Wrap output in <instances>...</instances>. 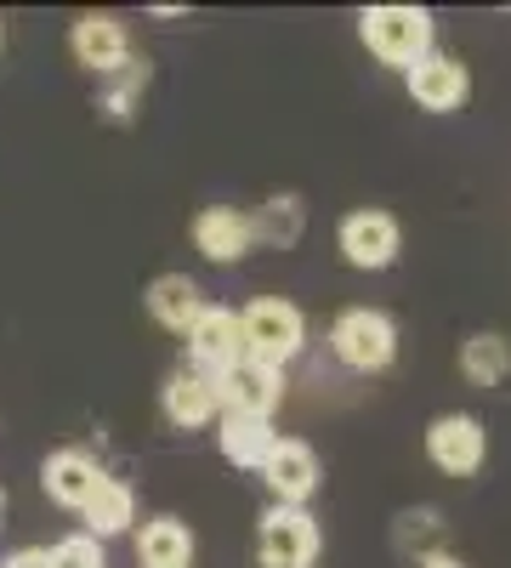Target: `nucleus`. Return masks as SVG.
<instances>
[{
  "label": "nucleus",
  "mask_w": 511,
  "mask_h": 568,
  "mask_svg": "<svg viewBox=\"0 0 511 568\" xmlns=\"http://www.w3.org/2000/svg\"><path fill=\"white\" fill-rule=\"evenodd\" d=\"M245 358V342H239V313L234 307H211L205 302V313L194 318V329H188V364L194 369H205V375H227Z\"/></svg>",
  "instance_id": "nucleus-10"
},
{
  "label": "nucleus",
  "mask_w": 511,
  "mask_h": 568,
  "mask_svg": "<svg viewBox=\"0 0 511 568\" xmlns=\"http://www.w3.org/2000/svg\"><path fill=\"white\" fill-rule=\"evenodd\" d=\"M216 393H222V409H227V415L273 420V409L285 404V369H267V364L239 358L227 375H216Z\"/></svg>",
  "instance_id": "nucleus-7"
},
{
  "label": "nucleus",
  "mask_w": 511,
  "mask_h": 568,
  "mask_svg": "<svg viewBox=\"0 0 511 568\" xmlns=\"http://www.w3.org/2000/svg\"><path fill=\"white\" fill-rule=\"evenodd\" d=\"M160 409H165V420L176 426V433H200V426H211V420L222 415L216 375H205V369H194V364H182L171 382H165V393H160Z\"/></svg>",
  "instance_id": "nucleus-11"
},
{
  "label": "nucleus",
  "mask_w": 511,
  "mask_h": 568,
  "mask_svg": "<svg viewBox=\"0 0 511 568\" xmlns=\"http://www.w3.org/2000/svg\"><path fill=\"white\" fill-rule=\"evenodd\" d=\"M52 568H109V562H103V546L91 540V535H69L52 551Z\"/></svg>",
  "instance_id": "nucleus-23"
},
{
  "label": "nucleus",
  "mask_w": 511,
  "mask_h": 568,
  "mask_svg": "<svg viewBox=\"0 0 511 568\" xmlns=\"http://www.w3.org/2000/svg\"><path fill=\"white\" fill-rule=\"evenodd\" d=\"M409 98L421 103L427 114H454L472 103V74L460 58H443V52H427L421 63L409 69Z\"/></svg>",
  "instance_id": "nucleus-9"
},
{
  "label": "nucleus",
  "mask_w": 511,
  "mask_h": 568,
  "mask_svg": "<svg viewBox=\"0 0 511 568\" xmlns=\"http://www.w3.org/2000/svg\"><path fill=\"white\" fill-rule=\"evenodd\" d=\"M403 251V233H398V216L392 211H352L341 222V256L358 267V273H381L392 267Z\"/></svg>",
  "instance_id": "nucleus-5"
},
{
  "label": "nucleus",
  "mask_w": 511,
  "mask_h": 568,
  "mask_svg": "<svg viewBox=\"0 0 511 568\" xmlns=\"http://www.w3.org/2000/svg\"><path fill=\"white\" fill-rule=\"evenodd\" d=\"M0 568H52V551H40V546H29V551H12Z\"/></svg>",
  "instance_id": "nucleus-24"
},
{
  "label": "nucleus",
  "mask_w": 511,
  "mask_h": 568,
  "mask_svg": "<svg viewBox=\"0 0 511 568\" xmlns=\"http://www.w3.org/2000/svg\"><path fill=\"white\" fill-rule=\"evenodd\" d=\"M438 535H443V524H438V511H432V506L403 511V517H398V546H403V551H415V562L432 557V551H443V546H438Z\"/></svg>",
  "instance_id": "nucleus-22"
},
{
  "label": "nucleus",
  "mask_w": 511,
  "mask_h": 568,
  "mask_svg": "<svg viewBox=\"0 0 511 568\" xmlns=\"http://www.w3.org/2000/svg\"><path fill=\"white\" fill-rule=\"evenodd\" d=\"M69 45H74L80 69L103 74V80H109V74H120V69L131 63V34H125V23H120V18H109V12H85V18L74 23Z\"/></svg>",
  "instance_id": "nucleus-12"
},
{
  "label": "nucleus",
  "mask_w": 511,
  "mask_h": 568,
  "mask_svg": "<svg viewBox=\"0 0 511 568\" xmlns=\"http://www.w3.org/2000/svg\"><path fill=\"white\" fill-rule=\"evenodd\" d=\"M273 420H256V415H216V444H222V455L234 460V466H245V471H262V460H267V449H273Z\"/></svg>",
  "instance_id": "nucleus-16"
},
{
  "label": "nucleus",
  "mask_w": 511,
  "mask_h": 568,
  "mask_svg": "<svg viewBox=\"0 0 511 568\" xmlns=\"http://www.w3.org/2000/svg\"><path fill=\"white\" fill-rule=\"evenodd\" d=\"M415 568H467V562H460V557H449V551H432V557H421Z\"/></svg>",
  "instance_id": "nucleus-25"
},
{
  "label": "nucleus",
  "mask_w": 511,
  "mask_h": 568,
  "mask_svg": "<svg viewBox=\"0 0 511 568\" xmlns=\"http://www.w3.org/2000/svg\"><path fill=\"white\" fill-rule=\"evenodd\" d=\"M460 375H467L472 387H500L511 375V342L494 336V329H478V336L460 347Z\"/></svg>",
  "instance_id": "nucleus-20"
},
{
  "label": "nucleus",
  "mask_w": 511,
  "mask_h": 568,
  "mask_svg": "<svg viewBox=\"0 0 511 568\" xmlns=\"http://www.w3.org/2000/svg\"><path fill=\"white\" fill-rule=\"evenodd\" d=\"M143 91H149V63H125L120 74H109V98H103V114L109 120H131V109H136V98H143Z\"/></svg>",
  "instance_id": "nucleus-21"
},
{
  "label": "nucleus",
  "mask_w": 511,
  "mask_h": 568,
  "mask_svg": "<svg viewBox=\"0 0 511 568\" xmlns=\"http://www.w3.org/2000/svg\"><path fill=\"white\" fill-rule=\"evenodd\" d=\"M103 478H109V471L91 460L85 449H58V455H45V466H40L45 495H52L58 506H69V511H85V500L98 495Z\"/></svg>",
  "instance_id": "nucleus-14"
},
{
  "label": "nucleus",
  "mask_w": 511,
  "mask_h": 568,
  "mask_svg": "<svg viewBox=\"0 0 511 568\" xmlns=\"http://www.w3.org/2000/svg\"><path fill=\"white\" fill-rule=\"evenodd\" d=\"M302 227H307V205L296 194H273L256 216H251V233H256V245H273V251H290L302 240Z\"/></svg>",
  "instance_id": "nucleus-19"
},
{
  "label": "nucleus",
  "mask_w": 511,
  "mask_h": 568,
  "mask_svg": "<svg viewBox=\"0 0 511 568\" xmlns=\"http://www.w3.org/2000/svg\"><path fill=\"white\" fill-rule=\"evenodd\" d=\"M239 342H245V358H251V364L285 369V364L302 358V347H307V318H302V307L285 302V296H256V302L239 313Z\"/></svg>",
  "instance_id": "nucleus-1"
},
{
  "label": "nucleus",
  "mask_w": 511,
  "mask_h": 568,
  "mask_svg": "<svg viewBox=\"0 0 511 568\" xmlns=\"http://www.w3.org/2000/svg\"><path fill=\"white\" fill-rule=\"evenodd\" d=\"M330 353L358 375H381L398 358V324L381 307H347L330 324Z\"/></svg>",
  "instance_id": "nucleus-3"
},
{
  "label": "nucleus",
  "mask_w": 511,
  "mask_h": 568,
  "mask_svg": "<svg viewBox=\"0 0 511 568\" xmlns=\"http://www.w3.org/2000/svg\"><path fill=\"white\" fill-rule=\"evenodd\" d=\"M85 529H91V540H109V535H125L131 524H136V495H131V484H120V478H103L98 484V495L85 500Z\"/></svg>",
  "instance_id": "nucleus-17"
},
{
  "label": "nucleus",
  "mask_w": 511,
  "mask_h": 568,
  "mask_svg": "<svg viewBox=\"0 0 511 568\" xmlns=\"http://www.w3.org/2000/svg\"><path fill=\"white\" fill-rule=\"evenodd\" d=\"M194 251L205 256V262H245L251 251H256V233H251V216L245 211H234V205H205L200 216H194Z\"/></svg>",
  "instance_id": "nucleus-13"
},
{
  "label": "nucleus",
  "mask_w": 511,
  "mask_h": 568,
  "mask_svg": "<svg viewBox=\"0 0 511 568\" xmlns=\"http://www.w3.org/2000/svg\"><path fill=\"white\" fill-rule=\"evenodd\" d=\"M136 557H143V568H188V557H194L188 524H182V517H154V524H143Z\"/></svg>",
  "instance_id": "nucleus-18"
},
{
  "label": "nucleus",
  "mask_w": 511,
  "mask_h": 568,
  "mask_svg": "<svg viewBox=\"0 0 511 568\" xmlns=\"http://www.w3.org/2000/svg\"><path fill=\"white\" fill-rule=\"evenodd\" d=\"M358 40L369 45V58H381L387 69H415L432 45V12L421 7H369L358 12Z\"/></svg>",
  "instance_id": "nucleus-2"
},
{
  "label": "nucleus",
  "mask_w": 511,
  "mask_h": 568,
  "mask_svg": "<svg viewBox=\"0 0 511 568\" xmlns=\"http://www.w3.org/2000/svg\"><path fill=\"white\" fill-rule=\"evenodd\" d=\"M149 313H154L165 329H176V336H188L194 318L205 313V296H200V284H194L188 273H160V278L149 284Z\"/></svg>",
  "instance_id": "nucleus-15"
},
{
  "label": "nucleus",
  "mask_w": 511,
  "mask_h": 568,
  "mask_svg": "<svg viewBox=\"0 0 511 568\" xmlns=\"http://www.w3.org/2000/svg\"><path fill=\"white\" fill-rule=\"evenodd\" d=\"M262 484H267L273 506H307V495L318 489V455L302 438H273V449L262 460Z\"/></svg>",
  "instance_id": "nucleus-8"
},
{
  "label": "nucleus",
  "mask_w": 511,
  "mask_h": 568,
  "mask_svg": "<svg viewBox=\"0 0 511 568\" xmlns=\"http://www.w3.org/2000/svg\"><path fill=\"white\" fill-rule=\"evenodd\" d=\"M427 455H432L438 471H449V478H472V471L483 466V455H489L483 420L478 415H438L427 426Z\"/></svg>",
  "instance_id": "nucleus-6"
},
{
  "label": "nucleus",
  "mask_w": 511,
  "mask_h": 568,
  "mask_svg": "<svg viewBox=\"0 0 511 568\" xmlns=\"http://www.w3.org/2000/svg\"><path fill=\"white\" fill-rule=\"evenodd\" d=\"M262 568H313L318 562V517L307 506H267L256 529Z\"/></svg>",
  "instance_id": "nucleus-4"
}]
</instances>
